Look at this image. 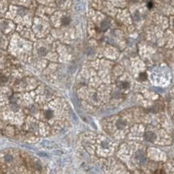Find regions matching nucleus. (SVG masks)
<instances>
[{
    "label": "nucleus",
    "instance_id": "8",
    "mask_svg": "<svg viewBox=\"0 0 174 174\" xmlns=\"http://www.w3.org/2000/svg\"><path fill=\"white\" fill-rule=\"evenodd\" d=\"M65 1L66 0H56V3L57 5H62L65 3Z\"/></svg>",
    "mask_w": 174,
    "mask_h": 174
},
{
    "label": "nucleus",
    "instance_id": "4",
    "mask_svg": "<svg viewBox=\"0 0 174 174\" xmlns=\"http://www.w3.org/2000/svg\"><path fill=\"white\" fill-rule=\"evenodd\" d=\"M130 86V84L128 82H127V81H122L119 84V87L120 88V89H127Z\"/></svg>",
    "mask_w": 174,
    "mask_h": 174
},
{
    "label": "nucleus",
    "instance_id": "3",
    "mask_svg": "<svg viewBox=\"0 0 174 174\" xmlns=\"http://www.w3.org/2000/svg\"><path fill=\"white\" fill-rule=\"evenodd\" d=\"M48 54V50L44 47H41L38 49V55L40 57H45L46 55Z\"/></svg>",
    "mask_w": 174,
    "mask_h": 174
},
{
    "label": "nucleus",
    "instance_id": "5",
    "mask_svg": "<svg viewBox=\"0 0 174 174\" xmlns=\"http://www.w3.org/2000/svg\"><path fill=\"white\" fill-rule=\"evenodd\" d=\"M109 27V23L107 20H104L101 23V30L102 31H106Z\"/></svg>",
    "mask_w": 174,
    "mask_h": 174
},
{
    "label": "nucleus",
    "instance_id": "14",
    "mask_svg": "<svg viewBox=\"0 0 174 174\" xmlns=\"http://www.w3.org/2000/svg\"><path fill=\"white\" fill-rule=\"evenodd\" d=\"M173 23H174V21H173Z\"/></svg>",
    "mask_w": 174,
    "mask_h": 174
},
{
    "label": "nucleus",
    "instance_id": "6",
    "mask_svg": "<svg viewBox=\"0 0 174 174\" xmlns=\"http://www.w3.org/2000/svg\"><path fill=\"white\" fill-rule=\"evenodd\" d=\"M71 22V19L69 17H67V16H65L62 18V19H61V23H62L63 25H69V23H70Z\"/></svg>",
    "mask_w": 174,
    "mask_h": 174
},
{
    "label": "nucleus",
    "instance_id": "10",
    "mask_svg": "<svg viewBox=\"0 0 174 174\" xmlns=\"http://www.w3.org/2000/svg\"><path fill=\"white\" fill-rule=\"evenodd\" d=\"M154 174H165V171H164V170L159 169V170H156Z\"/></svg>",
    "mask_w": 174,
    "mask_h": 174
},
{
    "label": "nucleus",
    "instance_id": "13",
    "mask_svg": "<svg viewBox=\"0 0 174 174\" xmlns=\"http://www.w3.org/2000/svg\"><path fill=\"white\" fill-rule=\"evenodd\" d=\"M129 1H130V2H131V3H136V2L139 1V0H129Z\"/></svg>",
    "mask_w": 174,
    "mask_h": 174
},
{
    "label": "nucleus",
    "instance_id": "11",
    "mask_svg": "<svg viewBox=\"0 0 174 174\" xmlns=\"http://www.w3.org/2000/svg\"><path fill=\"white\" fill-rule=\"evenodd\" d=\"M147 7H148L149 9H151V8H152L153 7V3H152V2H148V3H147Z\"/></svg>",
    "mask_w": 174,
    "mask_h": 174
},
{
    "label": "nucleus",
    "instance_id": "12",
    "mask_svg": "<svg viewBox=\"0 0 174 174\" xmlns=\"http://www.w3.org/2000/svg\"><path fill=\"white\" fill-rule=\"evenodd\" d=\"M136 17H137V20H138V19H139V11H136V12L135 13V16H134L135 19H136Z\"/></svg>",
    "mask_w": 174,
    "mask_h": 174
},
{
    "label": "nucleus",
    "instance_id": "1",
    "mask_svg": "<svg viewBox=\"0 0 174 174\" xmlns=\"http://www.w3.org/2000/svg\"><path fill=\"white\" fill-rule=\"evenodd\" d=\"M44 167L37 157L19 148L0 152V174H43Z\"/></svg>",
    "mask_w": 174,
    "mask_h": 174
},
{
    "label": "nucleus",
    "instance_id": "7",
    "mask_svg": "<svg viewBox=\"0 0 174 174\" xmlns=\"http://www.w3.org/2000/svg\"><path fill=\"white\" fill-rule=\"evenodd\" d=\"M147 78V76L145 73H142L139 74V79H140L141 81H145Z\"/></svg>",
    "mask_w": 174,
    "mask_h": 174
},
{
    "label": "nucleus",
    "instance_id": "2",
    "mask_svg": "<svg viewBox=\"0 0 174 174\" xmlns=\"http://www.w3.org/2000/svg\"><path fill=\"white\" fill-rule=\"evenodd\" d=\"M94 152H96L100 156H107L114 152L111 142L103 135H99L94 140Z\"/></svg>",
    "mask_w": 174,
    "mask_h": 174
},
{
    "label": "nucleus",
    "instance_id": "9",
    "mask_svg": "<svg viewBox=\"0 0 174 174\" xmlns=\"http://www.w3.org/2000/svg\"><path fill=\"white\" fill-rule=\"evenodd\" d=\"M26 12H27V11H26V9H24V8H21L19 11V13L21 15H24L26 14Z\"/></svg>",
    "mask_w": 174,
    "mask_h": 174
}]
</instances>
